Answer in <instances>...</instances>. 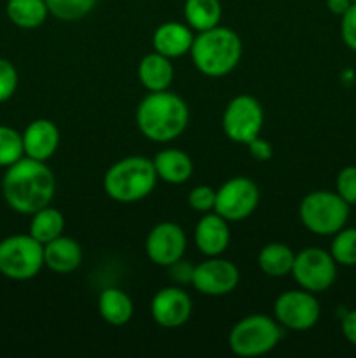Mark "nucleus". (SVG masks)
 Wrapping results in <instances>:
<instances>
[{
  "mask_svg": "<svg viewBox=\"0 0 356 358\" xmlns=\"http://www.w3.org/2000/svg\"><path fill=\"white\" fill-rule=\"evenodd\" d=\"M56 192V178L45 161L23 156L6 168L2 196L7 206L21 215H31L51 205Z\"/></svg>",
  "mask_w": 356,
  "mask_h": 358,
  "instance_id": "nucleus-1",
  "label": "nucleus"
},
{
  "mask_svg": "<svg viewBox=\"0 0 356 358\" xmlns=\"http://www.w3.org/2000/svg\"><path fill=\"white\" fill-rule=\"evenodd\" d=\"M188 107L171 91L149 93L136 108V126L147 140L168 143L187 129Z\"/></svg>",
  "mask_w": 356,
  "mask_h": 358,
  "instance_id": "nucleus-2",
  "label": "nucleus"
},
{
  "mask_svg": "<svg viewBox=\"0 0 356 358\" xmlns=\"http://www.w3.org/2000/svg\"><path fill=\"white\" fill-rule=\"evenodd\" d=\"M243 42L239 35L227 27H215L199 31L191 48L192 63L206 77L229 76L239 65Z\"/></svg>",
  "mask_w": 356,
  "mask_h": 358,
  "instance_id": "nucleus-3",
  "label": "nucleus"
},
{
  "mask_svg": "<svg viewBox=\"0 0 356 358\" xmlns=\"http://www.w3.org/2000/svg\"><path fill=\"white\" fill-rule=\"evenodd\" d=\"M157 173L154 161L143 156H129L115 161L103 177V191L117 203H136L156 189Z\"/></svg>",
  "mask_w": 356,
  "mask_h": 358,
  "instance_id": "nucleus-4",
  "label": "nucleus"
},
{
  "mask_svg": "<svg viewBox=\"0 0 356 358\" xmlns=\"http://www.w3.org/2000/svg\"><path fill=\"white\" fill-rule=\"evenodd\" d=\"M349 210L351 205L337 192L320 189L304 196L299 206V219L309 233L316 236H334L348 224Z\"/></svg>",
  "mask_w": 356,
  "mask_h": 358,
  "instance_id": "nucleus-5",
  "label": "nucleus"
},
{
  "mask_svg": "<svg viewBox=\"0 0 356 358\" xmlns=\"http://www.w3.org/2000/svg\"><path fill=\"white\" fill-rule=\"evenodd\" d=\"M281 325L267 315H248L229 332V348L243 358L262 357L272 352L281 341Z\"/></svg>",
  "mask_w": 356,
  "mask_h": 358,
  "instance_id": "nucleus-6",
  "label": "nucleus"
},
{
  "mask_svg": "<svg viewBox=\"0 0 356 358\" xmlns=\"http://www.w3.org/2000/svg\"><path fill=\"white\" fill-rule=\"evenodd\" d=\"M44 268V245L30 234H13L0 241V275L28 282Z\"/></svg>",
  "mask_w": 356,
  "mask_h": 358,
  "instance_id": "nucleus-7",
  "label": "nucleus"
},
{
  "mask_svg": "<svg viewBox=\"0 0 356 358\" xmlns=\"http://www.w3.org/2000/svg\"><path fill=\"white\" fill-rule=\"evenodd\" d=\"M223 133L232 142L248 145L260 136L264 128V108L257 98L250 94H237L227 103L222 115Z\"/></svg>",
  "mask_w": 356,
  "mask_h": 358,
  "instance_id": "nucleus-8",
  "label": "nucleus"
},
{
  "mask_svg": "<svg viewBox=\"0 0 356 358\" xmlns=\"http://www.w3.org/2000/svg\"><path fill=\"white\" fill-rule=\"evenodd\" d=\"M292 275L300 289L313 294L330 289L337 278V262L330 252L318 247H309L295 254Z\"/></svg>",
  "mask_w": 356,
  "mask_h": 358,
  "instance_id": "nucleus-9",
  "label": "nucleus"
},
{
  "mask_svg": "<svg viewBox=\"0 0 356 358\" xmlns=\"http://www.w3.org/2000/svg\"><path fill=\"white\" fill-rule=\"evenodd\" d=\"M260 191L248 177H232L216 189V201L213 212L229 222H241L257 210Z\"/></svg>",
  "mask_w": 356,
  "mask_h": 358,
  "instance_id": "nucleus-10",
  "label": "nucleus"
},
{
  "mask_svg": "<svg viewBox=\"0 0 356 358\" xmlns=\"http://www.w3.org/2000/svg\"><path fill=\"white\" fill-rule=\"evenodd\" d=\"M321 308L309 290H288L274 301V318L288 331L304 332L318 324Z\"/></svg>",
  "mask_w": 356,
  "mask_h": 358,
  "instance_id": "nucleus-11",
  "label": "nucleus"
},
{
  "mask_svg": "<svg viewBox=\"0 0 356 358\" xmlns=\"http://www.w3.org/2000/svg\"><path fill=\"white\" fill-rule=\"evenodd\" d=\"M239 283V269L234 262L218 257H206L201 264L194 266L192 285L202 296L220 297L234 292Z\"/></svg>",
  "mask_w": 356,
  "mask_h": 358,
  "instance_id": "nucleus-12",
  "label": "nucleus"
},
{
  "mask_svg": "<svg viewBox=\"0 0 356 358\" xmlns=\"http://www.w3.org/2000/svg\"><path fill=\"white\" fill-rule=\"evenodd\" d=\"M187 248L185 231L175 222H161L150 229L145 240V254L156 266L168 268L180 261Z\"/></svg>",
  "mask_w": 356,
  "mask_h": 358,
  "instance_id": "nucleus-13",
  "label": "nucleus"
},
{
  "mask_svg": "<svg viewBox=\"0 0 356 358\" xmlns=\"http://www.w3.org/2000/svg\"><path fill=\"white\" fill-rule=\"evenodd\" d=\"M154 322L164 329H178L187 324L192 315V301L180 287H166L156 292L150 303Z\"/></svg>",
  "mask_w": 356,
  "mask_h": 358,
  "instance_id": "nucleus-14",
  "label": "nucleus"
},
{
  "mask_svg": "<svg viewBox=\"0 0 356 358\" xmlns=\"http://www.w3.org/2000/svg\"><path fill=\"white\" fill-rule=\"evenodd\" d=\"M194 241L198 250L206 257H218L227 250L230 243L229 220L220 217L216 212L202 213L195 224Z\"/></svg>",
  "mask_w": 356,
  "mask_h": 358,
  "instance_id": "nucleus-15",
  "label": "nucleus"
},
{
  "mask_svg": "<svg viewBox=\"0 0 356 358\" xmlns=\"http://www.w3.org/2000/svg\"><path fill=\"white\" fill-rule=\"evenodd\" d=\"M24 156L37 161H47L59 147V129L49 119H35L21 133Z\"/></svg>",
  "mask_w": 356,
  "mask_h": 358,
  "instance_id": "nucleus-16",
  "label": "nucleus"
},
{
  "mask_svg": "<svg viewBox=\"0 0 356 358\" xmlns=\"http://www.w3.org/2000/svg\"><path fill=\"white\" fill-rule=\"evenodd\" d=\"M195 35L192 34V28L187 23H178V21H168L159 24L152 35L154 51L166 58H180V56L191 52L192 42Z\"/></svg>",
  "mask_w": 356,
  "mask_h": 358,
  "instance_id": "nucleus-17",
  "label": "nucleus"
},
{
  "mask_svg": "<svg viewBox=\"0 0 356 358\" xmlns=\"http://www.w3.org/2000/svg\"><path fill=\"white\" fill-rule=\"evenodd\" d=\"M82 264V248L73 238L59 236L44 245V266L58 275H70Z\"/></svg>",
  "mask_w": 356,
  "mask_h": 358,
  "instance_id": "nucleus-18",
  "label": "nucleus"
},
{
  "mask_svg": "<svg viewBox=\"0 0 356 358\" xmlns=\"http://www.w3.org/2000/svg\"><path fill=\"white\" fill-rule=\"evenodd\" d=\"M154 168H156L157 178L166 184L180 185L185 184L194 173V163L191 156L184 150L164 149L154 157Z\"/></svg>",
  "mask_w": 356,
  "mask_h": 358,
  "instance_id": "nucleus-19",
  "label": "nucleus"
},
{
  "mask_svg": "<svg viewBox=\"0 0 356 358\" xmlns=\"http://www.w3.org/2000/svg\"><path fill=\"white\" fill-rule=\"evenodd\" d=\"M173 77L175 69L171 65V59L157 51L143 56L138 65V79L149 93L166 91L173 83Z\"/></svg>",
  "mask_w": 356,
  "mask_h": 358,
  "instance_id": "nucleus-20",
  "label": "nucleus"
},
{
  "mask_svg": "<svg viewBox=\"0 0 356 358\" xmlns=\"http://www.w3.org/2000/svg\"><path fill=\"white\" fill-rule=\"evenodd\" d=\"M98 311H100V317L108 325L121 327V325H126L131 320L133 313H135V306H133L131 297L124 290L110 287V289H105L100 294Z\"/></svg>",
  "mask_w": 356,
  "mask_h": 358,
  "instance_id": "nucleus-21",
  "label": "nucleus"
},
{
  "mask_svg": "<svg viewBox=\"0 0 356 358\" xmlns=\"http://www.w3.org/2000/svg\"><path fill=\"white\" fill-rule=\"evenodd\" d=\"M6 14L14 27L34 30L45 23L49 9L45 0H7Z\"/></svg>",
  "mask_w": 356,
  "mask_h": 358,
  "instance_id": "nucleus-22",
  "label": "nucleus"
},
{
  "mask_svg": "<svg viewBox=\"0 0 356 358\" xmlns=\"http://www.w3.org/2000/svg\"><path fill=\"white\" fill-rule=\"evenodd\" d=\"M295 262V254L285 243H269L258 254V268L271 278H283L290 275Z\"/></svg>",
  "mask_w": 356,
  "mask_h": 358,
  "instance_id": "nucleus-23",
  "label": "nucleus"
},
{
  "mask_svg": "<svg viewBox=\"0 0 356 358\" xmlns=\"http://www.w3.org/2000/svg\"><path fill=\"white\" fill-rule=\"evenodd\" d=\"M185 23L195 31L215 28L222 20V3L220 0H185Z\"/></svg>",
  "mask_w": 356,
  "mask_h": 358,
  "instance_id": "nucleus-24",
  "label": "nucleus"
},
{
  "mask_svg": "<svg viewBox=\"0 0 356 358\" xmlns=\"http://www.w3.org/2000/svg\"><path fill=\"white\" fill-rule=\"evenodd\" d=\"M63 231H65V217L59 210L52 208L51 205L31 213L28 234L34 236L38 243L45 245L49 241L56 240V238L61 236Z\"/></svg>",
  "mask_w": 356,
  "mask_h": 358,
  "instance_id": "nucleus-25",
  "label": "nucleus"
},
{
  "mask_svg": "<svg viewBox=\"0 0 356 358\" xmlns=\"http://www.w3.org/2000/svg\"><path fill=\"white\" fill-rule=\"evenodd\" d=\"M51 16L59 21H79L96 7L98 0H45Z\"/></svg>",
  "mask_w": 356,
  "mask_h": 358,
  "instance_id": "nucleus-26",
  "label": "nucleus"
},
{
  "mask_svg": "<svg viewBox=\"0 0 356 358\" xmlns=\"http://www.w3.org/2000/svg\"><path fill=\"white\" fill-rule=\"evenodd\" d=\"M330 254L337 266H356V227H342L334 234Z\"/></svg>",
  "mask_w": 356,
  "mask_h": 358,
  "instance_id": "nucleus-27",
  "label": "nucleus"
},
{
  "mask_svg": "<svg viewBox=\"0 0 356 358\" xmlns=\"http://www.w3.org/2000/svg\"><path fill=\"white\" fill-rule=\"evenodd\" d=\"M24 156L23 136L10 126L0 124V168H9Z\"/></svg>",
  "mask_w": 356,
  "mask_h": 358,
  "instance_id": "nucleus-28",
  "label": "nucleus"
},
{
  "mask_svg": "<svg viewBox=\"0 0 356 358\" xmlns=\"http://www.w3.org/2000/svg\"><path fill=\"white\" fill-rule=\"evenodd\" d=\"M335 192L348 205H356V166H346L335 178Z\"/></svg>",
  "mask_w": 356,
  "mask_h": 358,
  "instance_id": "nucleus-29",
  "label": "nucleus"
},
{
  "mask_svg": "<svg viewBox=\"0 0 356 358\" xmlns=\"http://www.w3.org/2000/svg\"><path fill=\"white\" fill-rule=\"evenodd\" d=\"M188 206L199 213H208L215 210L216 189L209 185H198L188 192Z\"/></svg>",
  "mask_w": 356,
  "mask_h": 358,
  "instance_id": "nucleus-30",
  "label": "nucleus"
},
{
  "mask_svg": "<svg viewBox=\"0 0 356 358\" xmlns=\"http://www.w3.org/2000/svg\"><path fill=\"white\" fill-rule=\"evenodd\" d=\"M17 70L9 59L0 58V103L10 100L17 90Z\"/></svg>",
  "mask_w": 356,
  "mask_h": 358,
  "instance_id": "nucleus-31",
  "label": "nucleus"
},
{
  "mask_svg": "<svg viewBox=\"0 0 356 358\" xmlns=\"http://www.w3.org/2000/svg\"><path fill=\"white\" fill-rule=\"evenodd\" d=\"M341 37L342 42L356 52V2L341 16Z\"/></svg>",
  "mask_w": 356,
  "mask_h": 358,
  "instance_id": "nucleus-32",
  "label": "nucleus"
},
{
  "mask_svg": "<svg viewBox=\"0 0 356 358\" xmlns=\"http://www.w3.org/2000/svg\"><path fill=\"white\" fill-rule=\"evenodd\" d=\"M170 269L171 280H175L180 285H185V283H192V275H194V266H191L185 261H177L171 266H168Z\"/></svg>",
  "mask_w": 356,
  "mask_h": 358,
  "instance_id": "nucleus-33",
  "label": "nucleus"
},
{
  "mask_svg": "<svg viewBox=\"0 0 356 358\" xmlns=\"http://www.w3.org/2000/svg\"><path fill=\"white\" fill-rule=\"evenodd\" d=\"M248 147H250V152H251V156L255 157V159L269 161L272 157L271 143L265 142V140H262L260 136H257L255 140H251V142L248 143Z\"/></svg>",
  "mask_w": 356,
  "mask_h": 358,
  "instance_id": "nucleus-34",
  "label": "nucleus"
},
{
  "mask_svg": "<svg viewBox=\"0 0 356 358\" xmlns=\"http://www.w3.org/2000/svg\"><path fill=\"white\" fill-rule=\"evenodd\" d=\"M341 329H342V334H344V338L348 339L351 345L356 346V310L348 311V313L342 317Z\"/></svg>",
  "mask_w": 356,
  "mask_h": 358,
  "instance_id": "nucleus-35",
  "label": "nucleus"
},
{
  "mask_svg": "<svg viewBox=\"0 0 356 358\" xmlns=\"http://www.w3.org/2000/svg\"><path fill=\"white\" fill-rule=\"evenodd\" d=\"M351 0H327V9L330 10L332 14L341 17L346 10L351 7Z\"/></svg>",
  "mask_w": 356,
  "mask_h": 358,
  "instance_id": "nucleus-36",
  "label": "nucleus"
},
{
  "mask_svg": "<svg viewBox=\"0 0 356 358\" xmlns=\"http://www.w3.org/2000/svg\"><path fill=\"white\" fill-rule=\"evenodd\" d=\"M351 2H356V0H351Z\"/></svg>",
  "mask_w": 356,
  "mask_h": 358,
  "instance_id": "nucleus-37",
  "label": "nucleus"
}]
</instances>
